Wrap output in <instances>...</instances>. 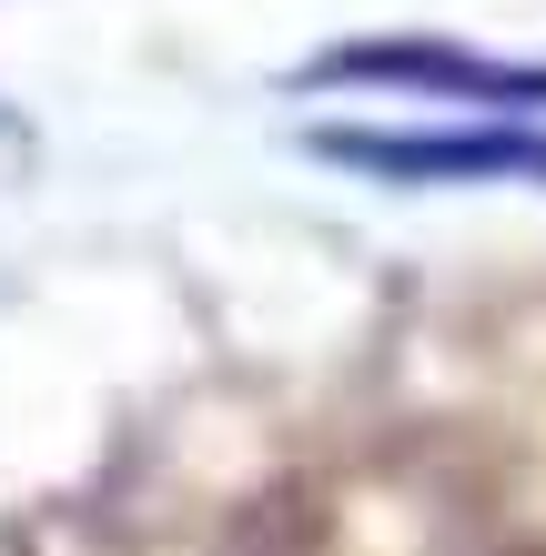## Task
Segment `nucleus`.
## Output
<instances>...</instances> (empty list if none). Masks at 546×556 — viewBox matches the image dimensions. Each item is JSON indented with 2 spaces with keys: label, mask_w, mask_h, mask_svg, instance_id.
Wrapping results in <instances>:
<instances>
[{
  "label": "nucleus",
  "mask_w": 546,
  "mask_h": 556,
  "mask_svg": "<svg viewBox=\"0 0 546 556\" xmlns=\"http://www.w3.org/2000/svg\"><path fill=\"white\" fill-rule=\"evenodd\" d=\"M325 81H415V91H466V102H546V72H506V61H466L435 41H355L325 61Z\"/></svg>",
  "instance_id": "1"
},
{
  "label": "nucleus",
  "mask_w": 546,
  "mask_h": 556,
  "mask_svg": "<svg viewBox=\"0 0 546 556\" xmlns=\"http://www.w3.org/2000/svg\"><path fill=\"white\" fill-rule=\"evenodd\" d=\"M344 162H365V173H395V182H426V173H445V182H486V173H536L546 182V142H526V132H445V142H355L344 132L334 142Z\"/></svg>",
  "instance_id": "2"
},
{
  "label": "nucleus",
  "mask_w": 546,
  "mask_h": 556,
  "mask_svg": "<svg viewBox=\"0 0 546 556\" xmlns=\"http://www.w3.org/2000/svg\"><path fill=\"white\" fill-rule=\"evenodd\" d=\"M506 556H546V546H506Z\"/></svg>",
  "instance_id": "3"
}]
</instances>
